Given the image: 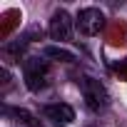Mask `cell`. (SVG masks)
<instances>
[{
    "label": "cell",
    "instance_id": "cell-2",
    "mask_svg": "<svg viewBox=\"0 0 127 127\" xmlns=\"http://www.w3.org/2000/svg\"><path fill=\"white\" fill-rule=\"evenodd\" d=\"M23 72H25V85L28 90L37 92L47 85V77H50V67L42 57H25L23 62Z\"/></svg>",
    "mask_w": 127,
    "mask_h": 127
},
{
    "label": "cell",
    "instance_id": "cell-6",
    "mask_svg": "<svg viewBox=\"0 0 127 127\" xmlns=\"http://www.w3.org/2000/svg\"><path fill=\"white\" fill-rule=\"evenodd\" d=\"M42 52H45L47 57H57V60H62V62H75V52L62 50V47H45Z\"/></svg>",
    "mask_w": 127,
    "mask_h": 127
},
{
    "label": "cell",
    "instance_id": "cell-1",
    "mask_svg": "<svg viewBox=\"0 0 127 127\" xmlns=\"http://www.w3.org/2000/svg\"><path fill=\"white\" fill-rule=\"evenodd\" d=\"M77 85H80V92L85 97V105L92 112H102L110 105V92H107V87L100 80H95V77H80Z\"/></svg>",
    "mask_w": 127,
    "mask_h": 127
},
{
    "label": "cell",
    "instance_id": "cell-5",
    "mask_svg": "<svg viewBox=\"0 0 127 127\" xmlns=\"http://www.w3.org/2000/svg\"><path fill=\"white\" fill-rule=\"evenodd\" d=\"M42 112H45V117H47V120H52V122H62V125H70V122L75 120V110H72L70 105H65V102L45 105V107H42Z\"/></svg>",
    "mask_w": 127,
    "mask_h": 127
},
{
    "label": "cell",
    "instance_id": "cell-4",
    "mask_svg": "<svg viewBox=\"0 0 127 127\" xmlns=\"http://www.w3.org/2000/svg\"><path fill=\"white\" fill-rule=\"evenodd\" d=\"M50 37L57 42H67L72 37V20L67 15V10H55L50 18V28H47Z\"/></svg>",
    "mask_w": 127,
    "mask_h": 127
},
{
    "label": "cell",
    "instance_id": "cell-3",
    "mask_svg": "<svg viewBox=\"0 0 127 127\" xmlns=\"http://www.w3.org/2000/svg\"><path fill=\"white\" fill-rule=\"evenodd\" d=\"M75 25H77V30H80L82 35L92 37V35H97V32L102 30L105 15H102V10H97V8H85V10H80Z\"/></svg>",
    "mask_w": 127,
    "mask_h": 127
}]
</instances>
